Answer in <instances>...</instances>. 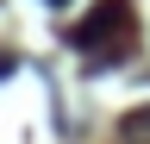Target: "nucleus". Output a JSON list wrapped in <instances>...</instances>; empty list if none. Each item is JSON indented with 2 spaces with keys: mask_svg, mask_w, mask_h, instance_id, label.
<instances>
[{
  "mask_svg": "<svg viewBox=\"0 0 150 144\" xmlns=\"http://www.w3.org/2000/svg\"><path fill=\"white\" fill-rule=\"evenodd\" d=\"M125 31H131V6H125V0H106L94 19L75 31V44H81V50H100V38H125Z\"/></svg>",
  "mask_w": 150,
  "mask_h": 144,
  "instance_id": "obj_1",
  "label": "nucleus"
},
{
  "mask_svg": "<svg viewBox=\"0 0 150 144\" xmlns=\"http://www.w3.org/2000/svg\"><path fill=\"white\" fill-rule=\"evenodd\" d=\"M125 144H150V106H138V113H125Z\"/></svg>",
  "mask_w": 150,
  "mask_h": 144,
  "instance_id": "obj_2",
  "label": "nucleus"
}]
</instances>
